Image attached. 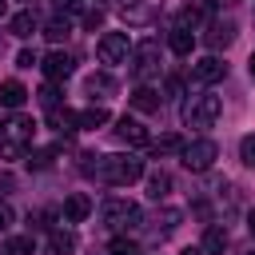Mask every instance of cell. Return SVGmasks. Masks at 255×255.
I'll return each instance as SVG.
<instances>
[{"label": "cell", "mask_w": 255, "mask_h": 255, "mask_svg": "<svg viewBox=\"0 0 255 255\" xmlns=\"http://www.w3.org/2000/svg\"><path fill=\"white\" fill-rule=\"evenodd\" d=\"M143 175V159L135 155H100L96 159V179L112 183V187H128Z\"/></svg>", "instance_id": "6da1fadb"}, {"label": "cell", "mask_w": 255, "mask_h": 255, "mask_svg": "<svg viewBox=\"0 0 255 255\" xmlns=\"http://www.w3.org/2000/svg\"><path fill=\"white\" fill-rule=\"evenodd\" d=\"M32 135H36V124L28 116H8L0 124V155L4 159H20L32 147Z\"/></svg>", "instance_id": "7a4b0ae2"}, {"label": "cell", "mask_w": 255, "mask_h": 255, "mask_svg": "<svg viewBox=\"0 0 255 255\" xmlns=\"http://www.w3.org/2000/svg\"><path fill=\"white\" fill-rule=\"evenodd\" d=\"M219 112H223V100L211 96V92H199V96H191L183 104V124L187 128H215Z\"/></svg>", "instance_id": "3957f363"}, {"label": "cell", "mask_w": 255, "mask_h": 255, "mask_svg": "<svg viewBox=\"0 0 255 255\" xmlns=\"http://www.w3.org/2000/svg\"><path fill=\"white\" fill-rule=\"evenodd\" d=\"M100 219H104V227H108V231H124V227H135L143 215H139V207H135L131 199H120V195H112V199H104V207H100Z\"/></svg>", "instance_id": "277c9868"}, {"label": "cell", "mask_w": 255, "mask_h": 255, "mask_svg": "<svg viewBox=\"0 0 255 255\" xmlns=\"http://www.w3.org/2000/svg\"><path fill=\"white\" fill-rule=\"evenodd\" d=\"M183 167L187 171H207L215 159H219V147H215V139H191V143H183Z\"/></svg>", "instance_id": "5b68a950"}, {"label": "cell", "mask_w": 255, "mask_h": 255, "mask_svg": "<svg viewBox=\"0 0 255 255\" xmlns=\"http://www.w3.org/2000/svg\"><path fill=\"white\" fill-rule=\"evenodd\" d=\"M131 76L135 80H151V76H159V44L155 40H139L135 44V52H131Z\"/></svg>", "instance_id": "8992f818"}, {"label": "cell", "mask_w": 255, "mask_h": 255, "mask_svg": "<svg viewBox=\"0 0 255 255\" xmlns=\"http://www.w3.org/2000/svg\"><path fill=\"white\" fill-rule=\"evenodd\" d=\"M100 64H124L128 60V32H104L96 44Z\"/></svg>", "instance_id": "52a82bcc"}, {"label": "cell", "mask_w": 255, "mask_h": 255, "mask_svg": "<svg viewBox=\"0 0 255 255\" xmlns=\"http://www.w3.org/2000/svg\"><path fill=\"white\" fill-rule=\"evenodd\" d=\"M120 12L128 24H151L159 16V0H120Z\"/></svg>", "instance_id": "ba28073f"}, {"label": "cell", "mask_w": 255, "mask_h": 255, "mask_svg": "<svg viewBox=\"0 0 255 255\" xmlns=\"http://www.w3.org/2000/svg\"><path fill=\"white\" fill-rule=\"evenodd\" d=\"M223 76H227V64H223L219 56H203V60L191 64V80H195V84H219Z\"/></svg>", "instance_id": "9c48e42d"}, {"label": "cell", "mask_w": 255, "mask_h": 255, "mask_svg": "<svg viewBox=\"0 0 255 255\" xmlns=\"http://www.w3.org/2000/svg\"><path fill=\"white\" fill-rule=\"evenodd\" d=\"M40 68H44V76H48L52 84H60V80H68V76H72V68H76V64H72V56H68V52H48V56L40 60Z\"/></svg>", "instance_id": "30bf717a"}, {"label": "cell", "mask_w": 255, "mask_h": 255, "mask_svg": "<svg viewBox=\"0 0 255 255\" xmlns=\"http://www.w3.org/2000/svg\"><path fill=\"white\" fill-rule=\"evenodd\" d=\"M116 139H124V143H131V147H147V143H151L147 128H143L139 120H128V116L116 124Z\"/></svg>", "instance_id": "8fae6325"}, {"label": "cell", "mask_w": 255, "mask_h": 255, "mask_svg": "<svg viewBox=\"0 0 255 255\" xmlns=\"http://www.w3.org/2000/svg\"><path fill=\"white\" fill-rule=\"evenodd\" d=\"M88 211H92V199H88L84 191H72V195L64 199V219H68V223H84Z\"/></svg>", "instance_id": "7c38bea8"}, {"label": "cell", "mask_w": 255, "mask_h": 255, "mask_svg": "<svg viewBox=\"0 0 255 255\" xmlns=\"http://www.w3.org/2000/svg\"><path fill=\"white\" fill-rule=\"evenodd\" d=\"M231 40H235V20H211L207 44H211V48H227Z\"/></svg>", "instance_id": "4fadbf2b"}, {"label": "cell", "mask_w": 255, "mask_h": 255, "mask_svg": "<svg viewBox=\"0 0 255 255\" xmlns=\"http://www.w3.org/2000/svg\"><path fill=\"white\" fill-rule=\"evenodd\" d=\"M167 48H171L175 56H191V48H195V36H191V28L175 24V28L167 32Z\"/></svg>", "instance_id": "5bb4252c"}, {"label": "cell", "mask_w": 255, "mask_h": 255, "mask_svg": "<svg viewBox=\"0 0 255 255\" xmlns=\"http://www.w3.org/2000/svg\"><path fill=\"white\" fill-rule=\"evenodd\" d=\"M72 251H76V235L72 231H64V227L48 231V255H72Z\"/></svg>", "instance_id": "9a60e30c"}, {"label": "cell", "mask_w": 255, "mask_h": 255, "mask_svg": "<svg viewBox=\"0 0 255 255\" xmlns=\"http://www.w3.org/2000/svg\"><path fill=\"white\" fill-rule=\"evenodd\" d=\"M24 100H28V88H24L20 80H4V84H0V104H4V108H20Z\"/></svg>", "instance_id": "2e32d148"}, {"label": "cell", "mask_w": 255, "mask_h": 255, "mask_svg": "<svg viewBox=\"0 0 255 255\" xmlns=\"http://www.w3.org/2000/svg\"><path fill=\"white\" fill-rule=\"evenodd\" d=\"M203 251H207V255H223V251H227V227L211 223V227L203 231Z\"/></svg>", "instance_id": "e0dca14e"}, {"label": "cell", "mask_w": 255, "mask_h": 255, "mask_svg": "<svg viewBox=\"0 0 255 255\" xmlns=\"http://www.w3.org/2000/svg\"><path fill=\"white\" fill-rule=\"evenodd\" d=\"M203 12H207V0H191V4H183V12H179V24L187 28H195V24H203Z\"/></svg>", "instance_id": "ac0fdd59"}, {"label": "cell", "mask_w": 255, "mask_h": 255, "mask_svg": "<svg viewBox=\"0 0 255 255\" xmlns=\"http://www.w3.org/2000/svg\"><path fill=\"white\" fill-rule=\"evenodd\" d=\"M8 32H12V36H20V40H28V36L36 32L32 12H16V16H12V24H8Z\"/></svg>", "instance_id": "d6986e66"}, {"label": "cell", "mask_w": 255, "mask_h": 255, "mask_svg": "<svg viewBox=\"0 0 255 255\" xmlns=\"http://www.w3.org/2000/svg\"><path fill=\"white\" fill-rule=\"evenodd\" d=\"M131 104H135L139 112H159V92H151V88H135V92H131Z\"/></svg>", "instance_id": "ffe728a7"}, {"label": "cell", "mask_w": 255, "mask_h": 255, "mask_svg": "<svg viewBox=\"0 0 255 255\" xmlns=\"http://www.w3.org/2000/svg\"><path fill=\"white\" fill-rule=\"evenodd\" d=\"M167 191H171V175H167V171H151V179H147V195H151V199H163Z\"/></svg>", "instance_id": "44dd1931"}, {"label": "cell", "mask_w": 255, "mask_h": 255, "mask_svg": "<svg viewBox=\"0 0 255 255\" xmlns=\"http://www.w3.org/2000/svg\"><path fill=\"white\" fill-rule=\"evenodd\" d=\"M36 247H32V235H16V239H4V247H0V255H32Z\"/></svg>", "instance_id": "7402d4cb"}, {"label": "cell", "mask_w": 255, "mask_h": 255, "mask_svg": "<svg viewBox=\"0 0 255 255\" xmlns=\"http://www.w3.org/2000/svg\"><path fill=\"white\" fill-rule=\"evenodd\" d=\"M108 124V112L104 108H88V112H76V128H100Z\"/></svg>", "instance_id": "603a6c76"}, {"label": "cell", "mask_w": 255, "mask_h": 255, "mask_svg": "<svg viewBox=\"0 0 255 255\" xmlns=\"http://www.w3.org/2000/svg\"><path fill=\"white\" fill-rule=\"evenodd\" d=\"M151 147H155L159 155H171V151H183V139H179V135H159Z\"/></svg>", "instance_id": "cb8c5ba5"}, {"label": "cell", "mask_w": 255, "mask_h": 255, "mask_svg": "<svg viewBox=\"0 0 255 255\" xmlns=\"http://www.w3.org/2000/svg\"><path fill=\"white\" fill-rule=\"evenodd\" d=\"M68 32H72V24H68V20H60V16H56V20H48V28H44V36H48V40H64Z\"/></svg>", "instance_id": "d4e9b609"}, {"label": "cell", "mask_w": 255, "mask_h": 255, "mask_svg": "<svg viewBox=\"0 0 255 255\" xmlns=\"http://www.w3.org/2000/svg\"><path fill=\"white\" fill-rule=\"evenodd\" d=\"M239 159H243V163H247V167H255V131H251V135H243V139H239Z\"/></svg>", "instance_id": "484cf974"}, {"label": "cell", "mask_w": 255, "mask_h": 255, "mask_svg": "<svg viewBox=\"0 0 255 255\" xmlns=\"http://www.w3.org/2000/svg\"><path fill=\"white\" fill-rule=\"evenodd\" d=\"M76 8H80V4H76ZM80 24H84V28H100V24H104V12H100V8H80Z\"/></svg>", "instance_id": "4316f807"}, {"label": "cell", "mask_w": 255, "mask_h": 255, "mask_svg": "<svg viewBox=\"0 0 255 255\" xmlns=\"http://www.w3.org/2000/svg\"><path fill=\"white\" fill-rule=\"evenodd\" d=\"M108 251H112V255H139V251H135V243H131V239H124V235H116Z\"/></svg>", "instance_id": "83f0119b"}, {"label": "cell", "mask_w": 255, "mask_h": 255, "mask_svg": "<svg viewBox=\"0 0 255 255\" xmlns=\"http://www.w3.org/2000/svg\"><path fill=\"white\" fill-rule=\"evenodd\" d=\"M88 92H92V96H96V92L108 96V92H116V84H112L108 76H92V80H88Z\"/></svg>", "instance_id": "f1b7e54d"}, {"label": "cell", "mask_w": 255, "mask_h": 255, "mask_svg": "<svg viewBox=\"0 0 255 255\" xmlns=\"http://www.w3.org/2000/svg\"><path fill=\"white\" fill-rule=\"evenodd\" d=\"M52 159H56V147H44V151H36L28 163H32V167H52Z\"/></svg>", "instance_id": "f546056e"}, {"label": "cell", "mask_w": 255, "mask_h": 255, "mask_svg": "<svg viewBox=\"0 0 255 255\" xmlns=\"http://www.w3.org/2000/svg\"><path fill=\"white\" fill-rule=\"evenodd\" d=\"M12 223H16V211H12V203H4V199H0V231H8Z\"/></svg>", "instance_id": "4dcf8cb0"}, {"label": "cell", "mask_w": 255, "mask_h": 255, "mask_svg": "<svg viewBox=\"0 0 255 255\" xmlns=\"http://www.w3.org/2000/svg\"><path fill=\"white\" fill-rule=\"evenodd\" d=\"M16 64H20V68H32V64H40V56H36V52H20Z\"/></svg>", "instance_id": "1f68e13d"}, {"label": "cell", "mask_w": 255, "mask_h": 255, "mask_svg": "<svg viewBox=\"0 0 255 255\" xmlns=\"http://www.w3.org/2000/svg\"><path fill=\"white\" fill-rule=\"evenodd\" d=\"M40 104H44V108H56V88H44V92H40Z\"/></svg>", "instance_id": "d6a6232c"}, {"label": "cell", "mask_w": 255, "mask_h": 255, "mask_svg": "<svg viewBox=\"0 0 255 255\" xmlns=\"http://www.w3.org/2000/svg\"><path fill=\"white\" fill-rule=\"evenodd\" d=\"M247 227H251V235H255V207L247 211Z\"/></svg>", "instance_id": "836d02e7"}, {"label": "cell", "mask_w": 255, "mask_h": 255, "mask_svg": "<svg viewBox=\"0 0 255 255\" xmlns=\"http://www.w3.org/2000/svg\"><path fill=\"white\" fill-rule=\"evenodd\" d=\"M179 255H207L203 247H187V251H179Z\"/></svg>", "instance_id": "e575fe53"}, {"label": "cell", "mask_w": 255, "mask_h": 255, "mask_svg": "<svg viewBox=\"0 0 255 255\" xmlns=\"http://www.w3.org/2000/svg\"><path fill=\"white\" fill-rule=\"evenodd\" d=\"M247 72H251V80H255V52H251V60H247Z\"/></svg>", "instance_id": "d590c367"}, {"label": "cell", "mask_w": 255, "mask_h": 255, "mask_svg": "<svg viewBox=\"0 0 255 255\" xmlns=\"http://www.w3.org/2000/svg\"><path fill=\"white\" fill-rule=\"evenodd\" d=\"M207 4H231V0H207Z\"/></svg>", "instance_id": "8d00e7d4"}, {"label": "cell", "mask_w": 255, "mask_h": 255, "mask_svg": "<svg viewBox=\"0 0 255 255\" xmlns=\"http://www.w3.org/2000/svg\"><path fill=\"white\" fill-rule=\"evenodd\" d=\"M4 8H8V0H0V16H4Z\"/></svg>", "instance_id": "74e56055"}, {"label": "cell", "mask_w": 255, "mask_h": 255, "mask_svg": "<svg viewBox=\"0 0 255 255\" xmlns=\"http://www.w3.org/2000/svg\"><path fill=\"white\" fill-rule=\"evenodd\" d=\"M243 255H255V251H243Z\"/></svg>", "instance_id": "f35d334b"}, {"label": "cell", "mask_w": 255, "mask_h": 255, "mask_svg": "<svg viewBox=\"0 0 255 255\" xmlns=\"http://www.w3.org/2000/svg\"><path fill=\"white\" fill-rule=\"evenodd\" d=\"M52 4H60V0H52Z\"/></svg>", "instance_id": "ab89813d"}]
</instances>
